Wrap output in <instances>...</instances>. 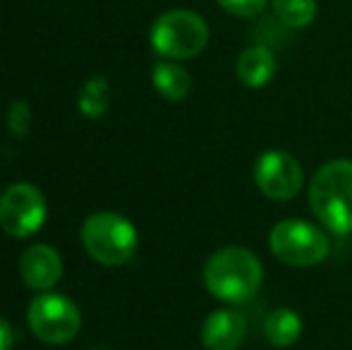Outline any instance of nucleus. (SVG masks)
<instances>
[{"label":"nucleus","mask_w":352,"mask_h":350,"mask_svg":"<svg viewBox=\"0 0 352 350\" xmlns=\"http://www.w3.org/2000/svg\"><path fill=\"white\" fill-rule=\"evenodd\" d=\"M261 283H264V266L247 248H221L204 264V285L221 303H250L259 293Z\"/></svg>","instance_id":"1"},{"label":"nucleus","mask_w":352,"mask_h":350,"mask_svg":"<svg viewBox=\"0 0 352 350\" xmlns=\"http://www.w3.org/2000/svg\"><path fill=\"white\" fill-rule=\"evenodd\" d=\"M271 8L287 29H305L316 17V0H271Z\"/></svg>","instance_id":"14"},{"label":"nucleus","mask_w":352,"mask_h":350,"mask_svg":"<svg viewBox=\"0 0 352 350\" xmlns=\"http://www.w3.org/2000/svg\"><path fill=\"white\" fill-rule=\"evenodd\" d=\"M153 89L168 101H182L192 91V77L177 61H161L151 70Z\"/></svg>","instance_id":"12"},{"label":"nucleus","mask_w":352,"mask_h":350,"mask_svg":"<svg viewBox=\"0 0 352 350\" xmlns=\"http://www.w3.org/2000/svg\"><path fill=\"white\" fill-rule=\"evenodd\" d=\"M276 56L266 46H247L237 56L235 75L247 89H261L276 77Z\"/></svg>","instance_id":"11"},{"label":"nucleus","mask_w":352,"mask_h":350,"mask_svg":"<svg viewBox=\"0 0 352 350\" xmlns=\"http://www.w3.org/2000/svg\"><path fill=\"white\" fill-rule=\"evenodd\" d=\"M264 336L271 346L276 348H287L292 343L300 341L302 336V319L295 309L290 307H278L266 317L264 324Z\"/></svg>","instance_id":"13"},{"label":"nucleus","mask_w":352,"mask_h":350,"mask_svg":"<svg viewBox=\"0 0 352 350\" xmlns=\"http://www.w3.org/2000/svg\"><path fill=\"white\" fill-rule=\"evenodd\" d=\"M27 322L34 336L43 343H51V346L70 343L79 333V327H82L77 305L67 300L65 295L48 293V290H43L41 295H36L29 303Z\"/></svg>","instance_id":"6"},{"label":"nucleus","mask_w":352,"mask_h":350,"mask_svg":"<svg viewBox=\"0 0 352 350\" xmlns=\"http://www.w3.org/2000/svg\"><path fill=\"white\" fill-rule=\"evenodd\" d=\"M148 41L163 61H190L209 46V24L192 10H168L151 24Z\"/></svg>","instance_id":"3"},{"label":"nucleus","mask_w":352,"mask_h":350,"mask_svg":"<svg viewBox=\"0 0 352 350\" xmlns=\"http://www.w3.org/2000/svg\"><path fill=\"white\" fill-rule=\"evenodd\" d=\"M19 274L32 290H51L63 276L60 254L51 245H32L19 259Z\"/></svg>","instance_id":"10"},{"label":"nucleus","mask_w":352,"mask_h":350,"mask_svg":"<svg viewBox=\"0 0 352 350\" xmlns=\"http://www.w3.org/2000/svg\"><path fill=\"white\" fill-rule=\"evenodd\" d=\"M111 103V87L103 77H91L84 82L82 91H79L77 106L82 111V116L87 118H101L108 111Z\"/></svg>","instance_id":"15"},{"label":"nucleus","mask_w":352,"mask_h":350,"mask_svg":"<svg viewBox=\"0 0 352 350\" xmlns=\"http://www.w3.org/2000/svg\"><path fill=\"white\" fill-rule=\"evenodd\" d=\"M216 3L235 17H256L269 5V0H216Z\"/></svg>","instance_id":"16"},{"label":"nucleus","mask_w":352,"mask_h":350,"mask_svg":"<svg viewBox=\"0 0 352 350\" xmlns=\"http://www.w3.org/2000/svg\"><path fill=\"white\" fill-rule=\"evenodd\" d=\"M269 250L287 266H316L331 252L329 230L302 219H283L271 228Z\"/></svg>","instance_id":"4"},{"label":"nucleus","mask_w":352,"mask_h":350,"mask_svg":"<svg viewBox=\"0 0 352 350\" xmlns=\"http://www.w3.org/2000/svg\"><path fill=\"white\" fill-rule=\"evenodd\" d=\"M46 214V199L34 185L17 182L0 195V228L12 238H29L41 230Z\"/></svg>","instance_id":"7"},{"label":"nucleus","mask_w":352,"mask_h":350,"mask_svg":"<svg viewBox=\"0 0 352 350\" xmlns=\"http://www.w3.org/2000/svg\"><path fill=\"white\" fill-rule=\"evenodd\" d=\"M309 209L314 219L333 235L352 233V161L333 159L311 177Z\"/></svg>","instance_id":"2"},{"label":"nucleus","mask_w":352,"mask_h":350,"mask_svg":"<svg viewBox=\"0 0 352 350\" xmlns=\"http://www.w3.org/2000/svg\"><path fill=\"white\" fill-rule=\"evenodd\" d=\"M247 338V319L237 309H216L201 324L206 350H237Z\"/></svg>","instance_id":"9"},{"label":"nucleus","mask_w":352,"mask_h":350,"mask_svg":"<svg viewBox=\"0 0 352 350\" xmlns=\"http://www.w3.org/2000/svg\"><path fill=\"white\" fill-rule=\"evenodd\" d=\"M254 182L261 195L274 201H290L305 185V171L300 161L287 151L271 149L254 161Z\"/></svg>","instance_id":"8"},{"label":"nucleus","mask_w":352,"mask_h":350,"mask_svg":"<svg viewBox=\"0 0 352 350\" xmlns=\"http://www.w3.org/2000/svg\"><path fill=\"white\" fill-rule=\"evenodd\" d=\"M29 120H32V111L24 101H14L10 106V113H8V122H10V130L14 135H27L29 132Z\"/></svg>","instance_id":"17"},{"label":"nucleus","mask_w":352,"mask_h":350,"mask_svg":"<svg viewBox=\"0 0 352 350\" xmlns=\"http://www.w3.org/2000/svg\"><path fill=\"white\" fill-rule=\"evenodd\" d=\"M14 343V331L3 317H0V350H10Z\"/></svg>","instance_id":"18"},{"label":"nucleus","mask_w":352,"mask_h":350,"mask_svg":"<svg viewBox=\"0 0 352 350\" xmlns=\"http://www.w3.org/2000/svg\"><path fill=\"white\" fill-rule=\"evenodd\" d=\"M137 228L116 211H96L82 226V243L96 262L125 264L137 250Z\"/></svg>","instance_id":"5"}]
</instances>
